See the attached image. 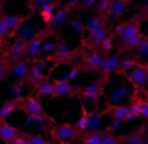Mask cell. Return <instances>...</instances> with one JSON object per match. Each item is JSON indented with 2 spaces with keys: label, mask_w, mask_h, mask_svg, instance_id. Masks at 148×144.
<instances>
[{
  "label": "cell",
  "mask_w": 148,
  "mask_h": 144,
  "mask_svg": "<svg viewBox=\"0 0 148 144\" xmlns=\"http://www.w3.org/2000/svg\"><path fill=\"white\" fill-rule=\"evenodd\" d=\"M51 137L56 142H66V141H75L81 137V131L71 124H56L51 129Z\"/></svg>",
  "instance_id": "cell-1"
},
{
  "label": "cell",
  "mask_w": 148,
  "mask_h": 144,
  "mask_svg": "<svg viewBox=\"0 0 148 144\" xmlns=\"http://www.w3.org/2000/svg\"><path fill=\"white\" fill-rule=\"evenodd\" d=\"M88 45L90 43H84L83 45V68L84 69H88V71H99L101 69V64H103V60H105V56L101 53H98V51H92V49H88Z\"/></svg>",
  "instance_id": "cell-2"
},
{
  "label": "cell",
  "mask_w": 148,
  "mask_h": 144,
  "mask_svg": "<svg viewBox=\"0 0 148 144\" xmlns=\"http://www.w3.org/2000/svg\"><path fill=\"white\" fill-rule=\"evenodd\" d=\"M107 77H101L99 81H94V83L86 84L79 90V94L84 97L86 101H98L101 99V96L105 94V84H107Z\"/></svg>",
  "instance_id": "cell-3"
},
{
  "label": "cell",
  "mask_w": 148,
  "mask_h": 144,
  "mask_svg": "<svg viewBox=\"0 0 148 144\" xmlns=\"http://www.w3.org/2000/svg\"><path fill=\"white\" fill-rule=\"evenodd\" d=\"M126 77H127V81H130L135 88L145 86V84L148 83V64H141V62H137V66H135Z\"/></svg>",
  "instance_id": "cell-4"
},
{
  "label": "cell",
  "mask_w": 148,
  "mask_h": 144,
  "mask_svg": "<svg viewBox=\"0 0 148 144\" xmlns=\"http://www.w3.org/2000/svg\"><path fill=\"white\" fill-rule=\"evenodd\" d=\"M43 79H47V62L38 60V62H34L32 68H30V73H28V77H26V83H28L30 86H36V84H40Z\"/></svg>",
  "instance_id": "cell-5"
},
{
  "label": "cell",
  "mask_w": 148,
  "mask_h": 144,
  "mask_svg": "<svg viewBox=\"0 0 148 144\" xmlns=\"http://www.w3.org/2000/svg\"><path fill=\"white\" fill-rule=\"evenodd\" d=\"M30 68H32V64H30V60H25V58H21V60H13L10 64V73L15 77L17 81H25L26 77H28L30 73Z\"/></svg>",
  "instance_id": "cell-6"
},
{
  "label": "cell",
  "mask_w": 148,
  "mask_h": 144,
  "mask_svg": "<svg viewBox=\"0 0 148 144\" xmlns=\"http://www.w3.org/2000/svg\"><path fill=\"white\" fill-rule=\"evenodd\" d=\"M0 17L4 19V23H6V26L10 28V38L13 40L15 36H17V30L23 26V23L28 21L30 15H15V13H6V15H0Z\"/></svg>",
  "instance_id": "cell-7"
},
{
  "label": "cell",
  "mask_w": 148,
  "mask_h": 144,
  "mask_svg": "<svg viewBox=\"0 0 148 144\" xmlns=\"http://www.w3.org/2000/svg\"><path fill=\"white\" fill-rule=\"evenodd\" d=\"M23 56H26V43L25 41H21L17 38V40H13L10 43V47H8V53H6V58L4 60L6 62H13V60H21Z\"/></svg>",
  "instance_id": "cell-8"
},
{
  "label": "cell",
  "mask_w": 148,
  "mask_h": 144,
  "mask_svg": "<svg viewBox=\"0 0 148 144\" xmlns=\"http://www.w3.org/2000/svg\"><path fill=\"white\" fill-rule=\"evenodd\" d=\"M120 62H122V56H120V54H109V56H105L103 64H101L99 73H101L103 77H107V79H109L112 73H118Z\"/></svg>",
  "instance_id": "cell-9"
},
{
  "label": "cell",
  "mask_w": 148,
  "mask_h": 144,
  "mask_svg": "<svg viewBox=\"0 0 148 144\" xmlns=\"http://www.w3.org/2000/svg\"><path fill=\"white\" fill-rule=\"evenodd\" d=\"M51 60H53L54 64H68V62L75 60V53H73V49L69 47V45L58 43V47L54 51V54L51 56Z\"/></svg>",
  "instance_id": "cell-10"
},
{
  "label": "cell",
  "mask_w": 148,
  "mask_h": 144,
  "mask_svg": "<svg viewBox=\"0 0 148 144\" xmlns=\"http://www.w3.org/2000/svg\"><path fill=\"white\" fill-rule=\"evenodd\" d=\"M21 109L25 111L26 116H36V114H43V105H41L40 97L36 96H28L21 101Z\"/></svg>",
  "instance_id": "cell-11"
},
{
  "label": "cell",
  "mask_w": 148,
  "mask_h": 144,
  "mask_svg": "<svg viewBox=\"0 0 148 144\" xmlns=\"http://www.w3.org/2000/svg\"><path fill=\"white\" fill-rule=\"evenodd\" d=\"M145 40H146V36L143 32L137 34V36H131V38H124V40H120V51L122 53H137Z\"/></svg>",
  "instance_id": "cell-12"
},
{
  "label": "cell",
  "mask_w": 148,
  "mask_h": 144,
  "mask_svg": "<svg viewBox=\"0 0 148 144\" xmlns=\"http://www.w3.org/2000/svg\"><path fill=\"white\" fill-rule=\"evenodd\" d=\"M19 135L21 133H19V129L15 126H11L10 122H0V142L13 144Z\"/></svg>",
  "instance_id": "cell-13"
},
{
  "label": "cell",
  "mask_w": 148,
  "mask_h": 144,
  "mask_svg": "<svg viewBox=\"0 0 148 144\" xmlns=\"http://www.w3.org/2000/svg\"><path fill=\"white\" fill-rule=\"evenodd\" d=\"M79 90L71 86V83L66 79H56L54 81V97H69V96H77Z\"/></svg>",
  "instance_id": "cell-14"
},
{
  "label": "cell",
  "mask_w": 148,
  "mask_h": 144,
  "mask_svg": "<svg viewBox=\"0 0 148 144\" xmlns=\"http://www.w3.org/2000/svg\"><path fill=\"white\" fill-rule=\"evenodd\" d=\"M38 34H40L38 26L34 25V23H30V21H25V23H23V26L17 30V38L21 41H25V43H28L30 40H34Z\"/></svg>",
  "instance_id": "cell-15"
},
{
  "label": "cell",
  "mask_w": 148,
  "mask_h": 144,
  "mask_svg": "<svg viewBox=\"0 0 148 144\" xmlns=\"http://www.w3.org/2000/svg\"><path fill=\"white\" fill-rule=\"evenodd\" d=\"M43 32H40L34 40H30L28 43H26V56L28 58H36L38 54H41V51H43Z\"/></svg>",
  "instance_id": "cell-16"
},
{
  "label": "cell",
  "mask_w": 148,
  "mask_h": 144,
  "mask_svg": "<svg viewBox=\"0 0 148 144\" xmlns=\"http://www.w3.org/2000/svg\"><path fill=\"white\" fill-rule=\"evenodd\" d=\"M130 94H131L130 88H127L126 84H120V86L112 88V90L109 92V99H111L112 105H124V99H126Z\"/></svg>",
  "instance_id": "cell-17"
},
{
  "label": "cell",
  "mask_w": 148,
  "mask_h": 144,
  "mask_svg": "<svg viewBox=\"0 0 148 144\" xmlns=\"http://www.w3.org/2000/svg\"><path fill=\"white\" fill-rule=\"evenodd\" d=\"M109 114L112 116V120H120V122H130V105H112L109 109Z\"/></svg>",
  "instance_id": "cell-18"
},
{
  "label": "cell",
  "mask_w": 148,
  "mask_h": 144,
  "mask_svg": "<svg viewBox=\"0 0 148 144\" xmlns=\"http://www.w3.org/2000/svg\"><path fill=\"white\" fill-rule=\"evenodd\" d=\"M34 90H36V94L40 97H54V81L43 79L40 84L34 86Z\"/></svg>",
  "instance_id": "cell-19"
},
{
  "label": "cell",
  "mask_w": 148,
  "mask_h": 144,
  "mask_svg": "<svg viewBox=\"0 0 148 144\" xmlns=\"http://www.w3.org/2000/svg\"><path fill=\"white\" fill-rule=\"evenodd\" d=\"M69 15H71V11H69L66 6H60L56 11H54L53 21H51V26H54V28H56V26H62L64 23H69V19H71Z\"/></svg>",
  "instance_id": "cell-20"
},
{
  "label": "cell",
  "mask_w": 148,
  "mask_h": 144,
  "mask_svg": "<svg viewBox=\"0 0 148 144\" xmlns=\"http://www.w3.org/2000/svg\"><path fill=\"white\" fill-rule=\"evenodd\" d=\"M137 34H141V17H133L131 21L124 23V38H131V36H137Z\"/></svg>",
  "instance_id": "cell-21"
},
{
  "label": "cell",
  "mask_w": 148,
  "mask_h": 144,
  "mask_svg": "<svg viewBox=\"0 0 148 144\" xmlns=\"http://www.w3.org/2000/svg\"><path fill=\"white\" fill-rule=\"evenodd\" d=\"M127 8H130V2H127V0H112V4H111V13H109V17H111V19L122 17V15H126Z\"/></svg>",
  "instance_id": "cell-22"
},
{
  "label": "cell",
  "mask_w": 148,
  "mask_h": 144,
  "mask_svg": "<svg viewBox=\"0 0 148 144\" xmlns=\"http://www.w3.org/2000/svg\"><path fill=\"white\" fill-rule=\"evenodd\" d=\"M17 109H19V101H13V99L4 101V103L0 105V122H6Z\"/></svg>",
  "instance_id": "cell-23"
},
{
  "label": "cell",
  "mask_w": 148,
  "mask_h": 144,
  "mask_svg": "<svg viewBox=\"0 0 148 144\" xmlns=\"http://www.w3.org/2000/svg\"><path fill=\"white\" fill-rule=\"evenodd\" d=\"M109 36H111L109 28H107V26H103V28H99V30H96V32L88 34V43H90V45H98V47H99V45L103 43Z\"/></svg>",
  "instance_id": "cell-24"
},
{
  "label": "cell",
  "mask_w": 148,
  "mask_h": 144,
  "mask_svg": "<svg viewBox=\"0 0 148 144\" xmlns=\"http://www.w3.org/2000/svg\"><path fill=\"white\" fill-rule=\"evenodd\" d=\"M105 23H107V21H105L103 17H99V15H94V17L84 19V28H86V34H92V32H96V30L103 28Z\"/></svg>",
  "instance_id": "cell-25"
},
{
  "label": "cell",
  "mask_w": 148,
  "mask_h": 144,
  "mask_svg": "<svg viewBox=\"0 0 148 144\" xmlns=\"http://www.w3.org/2000/svg\"><path fill=\"white\" fill-rule=\"evenodd\" d=\"M143 101L139 96H131V103H130V111H131V116H130V122H133L135 118H141V111H143Z\"/></svg>",
  "instance_id": "cell-26"
},
{
  "label": "cell",
  "mask_w": 148,
  "mask_h": 144,
  "mask_svg": "<svg viewBox=\"0 0 148 144\" xmlns=\"http://www.w3.org/2000/svg\"><path fill=\"white\" fill-rule=\"evenodd\" d=\"M54 11H56V4H49V6L40 8V17H41V23H43L45 26H49V25H51Z\"/></svg>",
  "instance_id": "cell-27"
},
{
  "label": "cell",
  "mask_w": 148,
  "mask_h": 144,
  "mask_svg": "<svg viewBox=\"0 0 148 144\" xmlns=\"http://www.w3.org/2000/svg\"><path fill=\"white\" fill-rule=\"evenodd\" d=\"M25 124L26 126H40V127H47L49 124V118L45 114H36V116H26L25 118Z\"/></svg>",
  "instance_id": "cell-28"
},
{
  "label": "cell",
  "mask_w": 148,
  "mask_h": 144,
  "mask_svg": "<svg viewBox=\"0 0 148 144\" xmlns=\"http://www.w3.org/2000/svg\"><path fill=\"white\" fill-rule=\"evenodd\" d=\"M111 4H112V0H98L96 2V11H98V15L103 17L105 21L109 19V13H111Z\"/></svg>",
  "instance_id": "cell-29"
},
{
  "label": "cell",
  "mask_w": 148,
  "mask_h": 144,
  "mask_svg": "<svg viewBox=\"0 0 148 144\" xmlns=\"http://www.w3.org/2000/svg\"><path fill=\"white\" fill-rule=\"evenodd\" d=\"M137 66V60H135V56H126L122 58V62H120V69L118 73H122V75H127V73L131 71V69Z\"/></svg>",
  "instance_id": "cell-30"
},
{
  "label": "cell",
  "mask_w": 148,
  "mask_h": 144,
  "mask_svg": "<svg viewBox=\"0 0 148 144\" xmlns=\"http://www.w3.org/2000/svg\"><path fill=\"white\" fill-rule=\"evenodd\" d=\"M88 122H90V111H86L84 109L83 112H81V116H79V120L75 122V127L83 133V131H88Z\"/></svg>",
  "instance_id": "cell-31"
},
{
  "label": "cell",
  "mask_w": 148,
  "mask_h": 144,
  "mask_svg": "<svg viewBox=\"0 0 148 144\" xmlns=\"http://www.w3.org/2000/svg\"><path fill=\"white\" fill-rule=\"evenodd\" d=\"M69 26H71V30L77 34V36H83V34H86V28H84V19L71 17V19H69Z\"/></svg>",
  "instance_id": "cell-32"
},
{
  "label": "cell",
  "mask_w": 148,
  "mask_h": 144,
  "mask_svg": "<svg viewBox=\"0 0 148 144\" xmlns=\"http://www.w3.org/2000/svg\"><path fill=\"white\" fill-rule=\"evenodd\" d=\"M99 127H101V114H98V112H90V122H88V131L86 133L99 131Z\"/></svg>",
  "instance_id": "cell-33"
},
{
  "label": "cell",
  "mask_w": 148,
  "mask_h": 144,
  "mask_svg": "<svg viewBox=\"0 0 148 144\" xmlns=\"http://www.w3.org/2000/svg\"><path fill=\"white\" fill-rule=\"evenodd\" d=\"M81 139H83V144H101L103 133H101V131H94V133H86Z\"/></svg>",
  "instance_id": "cell-34"
},
{
  "label": "cell",
  "mask_w": 148,
  "mask_h": 144,
  "mask_svg": "<svg viewBox=\"0 0 148 144\" xmlns=\"http://www.w3.org/2000/svg\"><path fill=\"white\" fill-rule=\"evenodd\" d=\"M10 94H11V99H13V101H23V99H25V94H23V84L21 83L13 84V86L10 88Z\"/></svg>",
  "instance_id": "cell-35"
},
{
  "label": "cell",
  "mask_w": 148,
  "mask_h": 144,
  "mask_svg": "<svg viewBox=\"0 0 148 144\" xmlns=\"http://www.w3.org/2000/svg\"><path fill=\"white\" fill-rule=\"evenodd\" d=\"M83 69H84L83 66H77V64H73L71 68H69V71L66 73V75L62 77V79H66V81H69V83H71L73 79H77V77L81 75V71H83Z\"/></svg>",
  "instance_id": "cell-36"
},
{
  "label": "cell",
  "mask_w": 148,
  "mask_h": 144,
  "mask_svg": "<svg viewBox=\"0 0 148 144\" xmlns=\"http://www.w3.org/2000/svg\"><path fill=\"white\" fill-rule=\"evenodd\" d=\"M26 144H51L49 139H45V135H26Z\"/></svg>",
  "instance_id": "cell-37"
},
{
  "label": "cell",
  "mask_w": 148,
  "mask_h": 144,
  "mask_svg": "<svg viewBox=\"0 0 148 144\" xmlns=\"http://www.w3.org/2000/svg\"><path fill=\"white\" fill-rule=\"evenodd\" d=\"M122 142L124 144H145V137H143V133L139 131V133L130 135V137H122Z\"/></svg>",
  "instance_id": "cell-38"
},
{
  "label": "cell",
  "mask_w": 148,
  "mask_h": 144,
  "mask_svg": "<svg viewBox=\"0 0 148 144\" xmlns=\"http://www.w3.org/2000/svg\"><path fill=\"white\" fill-rule=\"evenodd\" d=\"M120 142H122V137H118V135H114V133H109V131L103 133L101 144H120Z\"/></svg>",
  "instance_id": "cell-39"
},
{
  "label": "cell",
  "mask_w": 148,
  "mask_h": 144,
  "mask_svg": "<svg viewBox=\"0 0 148 144\" xmlns=\"http://www.w3.org/2000/svg\"><path fill=\"white\" fill-rule=\"evenodd\" d=\"M56 47H58V43L56 41H45L43 43V51H41V54H45V56H53L54 54V51H56Z\"/></svg>",
  "instance_id": "cell-40"
},
{
  "label": "cell",
  "mask_w": 148,
  "mask_h": 144,
  "mask_svg": "<svg viewBox=\"0 0 148 144\" xmlns=\"http://www.w3.org/2000/svg\"><path fill=\"white\" fill-rule=\"evenodd\" d=\"M8 73H10V62H6V60H0V84H2L4 81H6Z\"/></svg>",
  "instance_id": "cell-41"
},
{
  "label": "cell",
  "mask_w": 148,
  "mask_h": 144,
  "mask_svg": "<svg viewBox=\"0 0 148 144\" xmlns=\"http://www.w3.org/2000/svg\"><path fill=\"white\" fill-rule=\"evenodd\" d=\"M99 49H101V51H105V53H109V51L114 49V38H112V34H111V36H109L107 40L103 41V43L99 45Z\"/></svg>",
  "instance_id": "cell-42"
},
{
  "label": "cell",
  "mask_w": 148,
  "mask_h": 144,
  "mask_svg": "<svg viewBox=\"0 0 148 144\" xmlns=\"http://www.w3.org/2000/svg\"><path fill=\"white\" fill-rule=\"evenodd\" d=\"M135 54H137V56H141V58H146V60H148V38H146L145 41H143V45L139 47V51H137Z\"/></svg>",
  "instance_id": "cell-43"
},
{
  "label": "cell",
  "mask_w": 148,
  "mask_h": 144,
  "mask_svg": "<svg viewBox=\"0 0 148 144\" xmlns=\"http://www.w3.org/2000/svg\"><path fill=\"white\" fill-rule=\"evenodd\" d=\"M10 28H8L6 26V23H4V19L0 17V38H2V40H6V38H10Z\"/></svg>",
  "instance_id": "cell-44"
},
{
  "label": "cell",
  "mask_w": 148,
  "mask_h": 144,
  "mask_svg": "<svg viewBox=\"0 0 148 144\" xmlns=\"http://www.w3.org/2000/svg\"><path fill=\"white\" fill-rule=\"evenodd\" d=\"M96 2H98V0H79V10H90V8H96Z\"/></svg>",
  "instance_id": "cell-45"
},
{
  "label": "cell",
  "mask_w": 148,
  "mask_h": 144,
  "mask_svg": "<svg viewBox=\"0 0 148 144\" xmlns=\"http://www.w3.org/2000/svg\"><path fill=\"white\" fill-rule=\"evenodd\" d=\"M141 118L145 120V122H148V99L143 101V111H141Z\"/></svg>",
  "instance_id": "cell-46"
},
{
  "label": "cell",
  "mask_w": 148,
  "mask_h": 144,
  "mask_svg": "<svg viewBox=\"0 0 148 144\" xmlns=\"http://www.w3.org/2000/svg\"><path fill=\"white\" fill-rule=\"evenodd\" d=\"M143 15H145V17H148V2L143 6Z\"/></svg>",
  "instance_id": "cell-47"
},
{
  "label": "cell",
  "mask_w": 148,
  "mask_h": 144,
  "mask_svg": "<svg viewBox=\"0 0 148 144\" xmlns=\"http://www.w3.org/2000/svg\"><path fill=\"white\" fill-rule=\"evenodd\" d=\"M2 49H4V40L0 38V53H2Z\"/></svg>",
  "instance_id": "cell-48"
},
{
  "label": "cell",
  "mask_w": 148,
  "mask_h": 144,
  "mask_svg": "<svg viewBox=\"0 0 148 144\" xmlns=\"http://www.w3.org/2000/svg\"><path fill=\"white\" fill-rule=\"evenodd\" d=\"M62 144H73V141H66V142H62Z\"/></svg>",
  "instance_id": "cell-49"
},
{
  "label": "cell",
  "mask_w": 148,
  "mask_h": 144,
  "mask_svg": "<svg viewBox=\"0 0 148 144\" xmlns=\"http://www.w3.org/2000/svg\"><path fill=\"white\" fill-rule=\"evenodd\" d=\"M145 144H148V133H146V137H145Z\"/></svg>",
  "instance_id": "cell-50"
},
{
  "label": "cell",
  "mask_w": 148,
  "mask_h": 144,
  "mask_svg": "<svg viewBox=\"0 0 148 144\" xmlns=\"http://www.w3.org/2000/svg\"><path fill=\"white\" fill-rule=\"evenodd\" d=\"M145 131H146V133H148V122H146V126H145Z\"/></svg>",
  "instance_id": "cell-51"
},
{
  "label": "cell",
  "mask_w": 148,
  "mask_h": 144,
  "mask_svg": "<svg viewBox=\"0 0 148 144\" xmlns=\"http://www.w3.org/2000/svg\"><path fill=\"white\" fill-rule=\"evenodd\" d=\"M51 144H62V142H56V141H53V142H51Z\"/></svg>",
  "instance_id": "cell-52"
},
{
  "label": "cell",
  "mask_w": 148,
  "mask_h": 144,
  "mask_svg": "<svg viewBox=\"0 0 148 144\" xmlns=\"http://www.w3.org/2000/svg\"><path fill=\"white\" fill-rule=\"evenodd\" d=\"M4 2H6V0H0V6H2V4H4Z\"/></svg>",
  "instance_id": "cell-53"
},
{
  "label": "cell",
  "mask_w": 148,
  "mask_h": 144,
  "mask_svg": "<svg viewBox=\"0 0 148 144\" xmlns=\"http://www.w3.org/2000/svg\"><path fill=\"white\" fill-rule=\"evenodd\" d=\"M127 2H131V0H127Z\"/></svg>",
  "instance_id": "cell-54"
},
{
  "label": "cell",
  "mask_w": 148,
  "mask_h": 144,
  "mask_svg": "<svg viewBox=\"0 0 148 144\" xmlns=\"http://www.w3.org/2000/svg\"><path fill=\"white\" fill-rule=\"evenodd\" d=\"M0 8H2V6H0Z\"/></svg>",
  "instance_id": "cell-55"
}]
</instances>
